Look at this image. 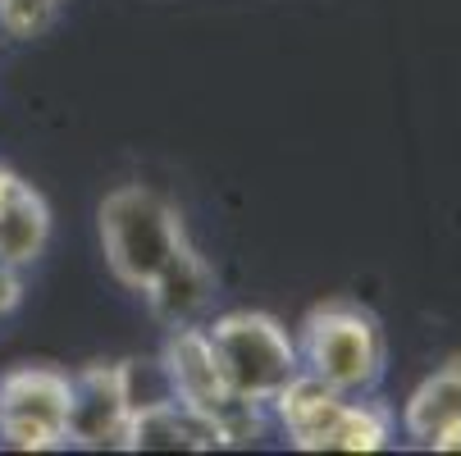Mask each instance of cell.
<instances>
[{
  "label": "cell",
  "mask_w": 461,
  "mask_h": 456,
  "mask_svg": "<svg viewBox=\"0 0 461 456\" xmlns=\"http://www.w3.org/2000/svg\"><path fill=\"white\" fill-rule=\"evenodd\" d=\"M59 5L64 0H0V28L19 41H32L59 19Z\"/></svg>",
  "instance_id": "obj_12"
},
{
  "label": "cell",
  "mask_w": 461,
  "mask_h": 456,
  "mask_svg": "<svg viewBox=\"0 0 461 456\" xmlns=\"http://www.w3.org/2000/svg\"><path fill=\"white\" fill-rule=\"evenodd\" d=\"M160 374H165V393L192 411L211 416L229 434V443H242L247 434L260 429L256 416L266 407H247L233 398V388L211 352L206 324H178V329H169V338L160 347Z\"/></svg>",
  "instance_id": "obj_5"
},
{
  "label": "cell",
  "mask_w": 461,
  "mask_h": 456,
  "mask_svg": "<svg viewBox=\"0 0 461 456\" xmlns=\"http://www.w3.org/2000/svg\"><path fill=\"white\" fill-rule=\"evenodd\" d=\"M138 411V388H133V361H92L78 374H69V443L87 452L123 447L128 425Z\"/></svg>",
  "instance_id": "obj_7"
},
{
  "label": "cell",
  "mask_w": 461,
  "mask_h": 456,
  "mask_svg": "<svg viewBox=\"0 0 461 456\" xmlns=\"http://www.w3.org/2000/svg\"><path fill=\"white\" fill-rule=\"evenodd\" d=\"M50 242V206L46 197L19 178L14 169H0V265H32Z\"/></svg>",
  "instance_id": "obj_11"
},
{
  "label": "cell",
  "mask_w": 461,
  "mask_h": 456,
  "mask_svg": "<svg viewBox=\"0 0 461 456\" xmlns=\"http://www.w3.org/2000/svg\"><path fill=\"white\" fill-rule=\"evenodd\" d=\"M293 343H297L302 374L339 388L348 398H370L384 379V365H388L379 319L357 301L315 306L302 319V334Z\"/></svg>",
  "instance_id": "obj_2"
},
{
  "label": "cell",
  "mask_w": 461,
  "mask_h": 456,
  "mask_svg": "<svg viewBox=\"0 0 461 456\" xmlns=\"http://www.w3.org/2000/svg\"><path fill=\"white\" fill-rule=\"evenodd\" d=\"M23 301V283H19V270L14 265H0V319L14 315Z\"/></svg>",
  "instance_id": "obj_13"
},
{
  "label": "cell",
  "mask_w": 461,
  "mask_h": 456,
  "mask_svg": "<svg viewBox=\"0 0 461 456\" xmlns=\"http://www.w3.org/2000/svg\"><path fill=\"white\" fill-rule=\"evenodd\" d=\"M0 443L14 452L69 447V374L50 365L0 374Z\"/></svg>",
  "instance_id": "obj_6"
},
{
  "label": "cell",
  "mask_w": 461,
  "mask_h": 456,
  "mask_svg": "<svg viewBox=\"0 0 461 456\" xmlns=\"http://www.w3.org/2000/svg\"><path fill=\"white\" fill-rule=\"evenodd\" d=\"M156 324H165V329H178V324H196V315H202L215 297V270L206 265V255L196 251L192 242H183L169 265L142 288Z\"/></svg>",
  "instance_id": "obj_10"
},
{
  "label": "cell",
  "mask_w": 461,
  "mask_h": 456,
  "mask_svg": "<svg viewBox=\"0 0 461 456\" xmlns=\"http://www.w3.org/2000/svg\"><path fill=\"white\" fill-rule=\"evenodd\" d=\"M211 447H229V434L211 416L183 407L169 393L133 411L123 443V452H211Z\"/></svg>",
  "instance_id": "obj_8"
},
{
  "label": "cell",
  "mask_w": 461,
  "mask_h": 456,
  "mask_svg": "<svg viewBox=\"0 0 461 456\" xmlns=\"http://www.w3.org/2000/svg\"><path fill=\"white\" fill-rule=\"evenodd\" d=\"M96 224H101L105 265L128 292H142L169 265V255L187 242L178 210L147 183L114 187L101 201Z\"/></svg>",
  "instance_id": "obj_3"
},
{
  "label": "cell",
  "mask_w": 461,
  "mask_h": 456,
  "mask_svg": "<svg viewBox=\"0 0 461 456\" xmlns=\"http://www.w3.org/2000/svg\"><path fill=\"white\" fill-rule=\"evenodd\" d=\"M402 434L425 452H461V356L434 370L407 398Z\"/></svg>",
  "instance_id": "obj_9"
},
{
  "label": "cell",
  "mask_w": 461,
  "mask_h": 456,
  "mask_svg": "<svg viewBox=\"0 0 461 456\" xmlns=\"http://www.w3.org/2000/svg\"><path fill=\"white\" fill-rule=\"evenodd\" d=\"M206 338H211V352L233 388V398L247 407L270 411L279 388L302 374L293 334L266 310H224L215 324H206Z\"/></svg>",
  "instance_id": "obj_4"
},
{
  "label": "cell",
  "mask_w": 461,
  "mask_h": 456,
  "mask_svg": "<svg viewBox=\"0 0 461 456\" xmlns=\"http://www.w3.org/2000/svg\"><path fill=\"white\" fill-rule=\"evenodd\" d=\"M270 411L297 452H384L393 443V416L375 393L348 398L311 374L288 379Z\"/></svg>",
  "instance_id": "obj_1"
}]
</instances>
